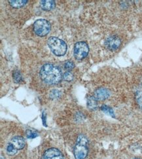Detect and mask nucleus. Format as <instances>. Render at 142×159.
Instances as JSON below:
<instances>
[{
    "label": "nucleus",
    "mask_w": 142,
    "mask_h": 159,
    "mask_svg": "<svg viewBox=\"0 0 142 159\" xmlns=\"http://www.w3.org/2000/svg\"><path fill=\"white\" fill-rule=\"evenodd\" d=\"M9 2L12 7L18 9L24 7L28 2V0H11V1H9Z\"/></svg>",
    "instance_id": "nucleus-11"
},
{
    "label": "nucleus",
    "mask_w": 142,
    "mask_h": 159,
    "mask_svg": "<svg viewBox=\"0 0 142 159\" xmlns=\"http://www.w3.org/2000/svg\"><path fill=\"white\" fill-rule=\"evenodd\" d=\"M74 67H75V64L71 61H67L64 64V68L68 71L73 69Z\"/></svg>",
    "instance_id": "nucleus-19"
},
{
    "label": "nucleus",
    "mask_w": 142,
    "mask_h": 159,
    "mask_svg": "<svg viewBox=\"0 0 142 159\" xmlns=\"http://www.w3.org/2000/svg\"><path fill=\"white\" fill-rule=\"evenodd\" d=\"M41 79L45 83L48 84H57L63 78L61 69L56 65L47 63L41 68L39 72Z\"/></svg>",
    "instance_id": "nucleus-1"
},
{
    "label": "nucleus",
    "mask_w": 142,
    "mask_h": 159,
    "mask_svg": "<svg viewBox=\"0 0 142 159\" xmlns=\"http://www.w3.org/2000/svg\"><path fill=\"white\" fill-rule=\"evenodd\" d=\"M89 141L85 136L80 134L74 147L73 153L76 159H85L89 153Z\"/></svg>",
    "instance_id": "nucleus-2"
},
{
    "label": "nucleus",
    "mask_w": 142,
    "mask_h": 159,
    "mask_svg": "<svg viewBox=\"0 0 142 159\" xmlns=\"http://www.w3.org/2000/svg\"><path fill=\"white\" fill-rule=\"evenodd\" d=\"M133 159H140V158H133Z\"/></svg>",
    "instance_id": "nucleus-21"
},
{
    "label": "nucleus",
    "mask_w": 142,
    "mask_h": 159,
    "mask_svg": "<svg viewBox=\"0 0 142 159\" xmlns=\"http://www.w3.org/2000/svg\"><path fill=\"white\" fill-rule=\"evenodd\" d=\"M87 107L91 110H96L98 107L97 100L94 97H89L87 98Z\"/></svg>",
    "instance_id": "nucleus-12"
},
{
    "label": "nucleus",
    "mask_w": 142,
    "mask_h": 159,
    "mask_svg": "<svg viewBox=\"0 0 142 159\" xmlns=\"http://www.w3.org/2000/svg\"><path fill=\"white\" fill-rule=\"evenodd\" d=\"M9 143L17 150L22 149L24 148L26 143L24 138L19 136L12 138Z\"/></svg>",
    "instance_id": "nucleus-9"
},
{
    "label": "nucleus",
    "mask_w": 142,
    "mask_h": 159,
    "mask_svg": "<svg viewBox=\"0 0 142 159\" xmlns=\"http://www.w3.org/2000/svg\"><path fill=\"white\" fill-rule=\"evenodd\" d=\"M101 110H102L104 113L107 114V115L111 116L112 117H115L114 111L111 107H107V106H106V105H103V106H101Z\"/></svg>",
    "instance_id": "nucleus-14"
},
{
    "label": "nucleus",
    "mask_w": 142,
    "mask_h": 159,
    "mask_svg": "<svg viewBox=\"0 0 142 159\" xmlns=\"http://www.w3.org/2000/svg\"><path fill=\"white\" fill-rule=\"evenodd\" d=\"M121 44V41L119 37L115 35L110 36L105 41V47L111 51L117 50Z\"/></svg>",
    "instance_id": "nucleus-6"
},
{
    "label": "nucleus",
    "mask_w": 142,
    "mask_h": 159,
    "mask_svg": "<svg viewBox=\"0 0 142 159\" xmlns=\"http://www.w3.org/2000/svg\"><path fill=\"white\" fill-rule=\"evenodd\" d=\"M26 137L29 139L36 138V137H37L39 136L37 132L33 130H32V129L27 130L26 131Z\"/></svg>",
    "instance_id": "nucleus-15"
},
{
    "label": "nucleus",
    "mask_w": 142,
    "mask_h": 159,
    "mask_svg": "<svg viewBox=\"0 0 142 159\" xmlns=\"http://www.w3.org/2000/svg\"><path fill=\"white\" fill-rule=\"evenodd\" d=\"M39 4L42 9L47 11H50L54 9L56 6L55 2L52 0H42L40 1Z\"/></svg>",
    "instance_id": "nucleus-10"
},
{
    "label": "nucleus",
    "mask_w": 142,
    "mask_h": 159,
    "mask_svg": "<svg viewBox=\"0 0 142 159\" xmlns=\"http://www.w3.org/2000/svg\"><path fill=\"white\" fill-rule=\"evenodd\" d=\"M63 79L66 81L71 82L73 80V75L70 71H67L63 75Z\"/></svg>",
    "instance_id": "nucleus-18"
},
{
    "label": "nucleus",
    "mask_w": 142,
    "mask_h": 159,
    "mask_svg": "<svg viewBox=\"0 0 142 159\" xmlns=\"http://www.w3.org/2000/svg\"><path fill=\"white\" fill-rule=\"evenodd\" d=\"M12 78H13V80H14V82L17 84L20 83L23 80L22 76L21 74H20V72L19 70H15V71L13 72Z\"/></svg>",
    "instance_id": "nucleus-13"
},
{
    "label": "nucleus",
    "mask_w": 142,
    "mask_h": 159,
    "mask_svg": "<svg viewBox=\"0 0 142 159\" xmlns=\"http://www.w3.org/2000/svg\"><path fill=\"white\" fill-rule=\"evenodd\" d=\"M136 101L140 107L142 108V92L138 91L136 93Z\"/></svg>",
    "instance_id": "nucleus-20"
},
{
    "label": "nucleus",
    "mask_w": 142,
    "mask_h": 159,
    "mask_svg": "<svg viewBox=\"0 0 142 159\" xmlns=\"http://www.w3.org/2000/svg\"><path fill=\"white\" fill-rule=\"evenodd\" d=\"M51 28L50 22L45 19H39L33 24V30L39 37L46 36Z\"/></svg>",
    "instance_id": "nucleus-4"
},
{
    "label": "nucleus",
    "mask_w": 142,
    "mask_h": 159,
    "mask_svg": "<svg viewBox=\"0 0 142 159\" xmlns=\"http://www.w3.org/2000/svg\"><path fill=\"white\" fill-rule=\"evenodd\" d=\"M89 46L85 42H78L74 46V57L77 60H83L89 54Z\"/></svg>",
    "instance_id": "nucleus-5"
},
{
    "label": "nucleus",
    "mask_w": 142,
    "mask_h": 159,
    "mask_svg": "<svg viewBox=\"0 0 142 159\" xmlns=\"http://www.w3.org/2000/svg\"><path fill=\"white\" fill-rule=\"evenodd\" d=\"M110 96V91L106 88H100L97 89L94 92V97L97 101H103L105 100Z\"/></svg>",
    "instance_id": "nucleus-8"
},
{
    "label": "nucleus",
    "mask_w": 142,
    "mask_h": 159,
    "mask_svg": "<svg viewBox=\"0 0 142 159\" xmlns=\"http://www.w3.org/2000/svg\"><path fill=\"white\" fill-rule=\"evenodd\" d=\"M6 151H7V153L8 155H14L17 153L18 150L17 149H15L14 147H13L10 143H9V144L7 145V146Z\"/></svg>",
    "instance_id": "nucleus-16"
},
{
    "label": "nucleus",
    "mask_w": 142,
    "mask_h": 159,
    "mask_svg": "<svg viewBox=\"0 0 142 159\" xmlns=\"http://www.w3.org/2000/svg\"><path fill=\"white\" fill-rule=\"evenodd\" d=\"M60 95H61V92L58 89H52L50 92V94H49L50 98L52 99L58 98L60 97Z\"/></svg>",
    "instance_id": "nucleus-17"
},
{
    "label": "nucleus",
    "mask_w": 142,
    "mask_h": 159,
    "mask_svg": "<svg viewBox=\"0 0 142 159\" xmlns=\"http://www.w3.org/2000/svg\"><path fill=\"white\" fill-rule=\"evenodd\" d=\"M47 44L55 56H63L66 54L67 47L63 40L55 37H51L47 41Z\"/></svg>",
    "instance_id": "nucleus-3"
},
{
    "label": "nucleus",
    "mask_w": 142,
    "mask_h": 159,
    "mask_svg": "<svg viewBox=\"0 0 142 159\" xmlns=\"http://www.w3.org/2000/svg\"><path fill=\"white\" fill-rule=\"evenodd\" d=\"M42 159H64V157L58 149L50 148L45 151Z\"/></svg>",
    "instance_id": "nucleus-7"
}]
</instances>
